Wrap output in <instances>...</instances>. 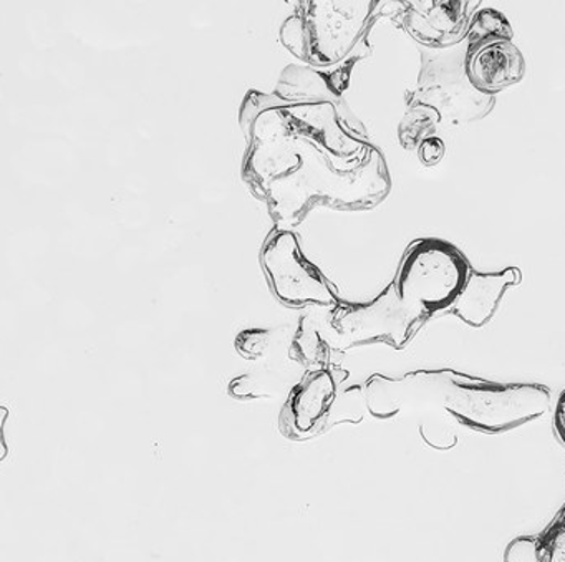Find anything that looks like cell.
<instances>
[{"mask_svg":"<svg viewBox=\"0 0 565 562\" xmlns=\"http://www.w3.org/2000/svg\"><path fill=\"white\" fill-rule=\"evenodd\" d=\"M9 418V410L0 406V463L4 462L9 455L8 442H6L4 428Z\"/></svg>","mask_w":565,"mask_h":562,"instance_id":"7402d4cb","label":"cell"},{"mask_svg":"<svg viewBox=\"0 0 565 562\" xmlns=\"http://www.w3.org/2000/svg\"><path fill=\"white\" fill-rule=\"evenodd\" d=\"M388 15L426 47H449L465 35L466 2H390Z\"/></svg>","mask_w":565,"mask_h":562,"instance_id":"52a82bcc","label":"cell"},{"mask_svg":"<svg viewBox=\"0 0 565 562\" xmlns=\"http://www.w3.org/2000/svg\"><path fill=\"white\" fill-rule=\"evenodd\" d=\"M230 393L239 400H250L259 396L256 382H254L253 377L249 375L237 377V379H234L233 382L230 383Z\"/></svg>","mask_w":565,"mask_h":562,"instance_id":"ffe728a7","label":"cell"},{"mask_svg":"<svg viewBox=\"0 0 565 562\" xmlns=\"http://www.w3.org/2000/svg\"><path fill=\"white\" fill-rule=\"evenodd\" d=\"M428 320L418 310L406 306L395 287L390 286L370 304H339L330 326L345 346L356 347L383 342L399 350Z\"/></svg>","mask_w":565,"mask_h":562,"instance_id":"5b68a950","label":"cell"},{"mask_svg":"<svg viewBox=\"0 0 565 562\" xmlns=\"http://www.w3.org/2000/svg\"><path fill=\"white\" fill-rule=\"evenodd\" d=\"M439 114L435 107H428L425 104L416 102L405 117L398 128L399 144L405 150H415L422 141L429 138L428 135L435 130V125L439 121Z\"/></svg>","mask_w":565,"mask_h":562,"instance_id":"5bb4252c","label":"cell"},{"mask_svg":"<svg viewBox=\"0 0 565 562\" xmlns=\"http://www.w3.org/2000/svg\"><path fill=\"white\" fill-rule=\"evenodd\" d=\"M352 68V65H343L333 71L319 72L290 65L280 75L274 95L284 102H330L337 107L347 108L342 95L349 87Z\"/></svg>","mask_w":565,"mask_h":562,"instance_id":"9c48e42d","label":"cell"},{"mask_svg":"<svg viewBox=\"0 0 565 562\" xmlns=\"http://www.w3.org/2000/svg\"><path fill=\"white\" fill-rule=\"evenodd\" d=\"M542 549L539 536H521L509 542L504 562H541Z\"/></svg>","mask_w":565,"mask_h":562,"instance_id":"e0dca14e","label":"cell"},{"mask_svg":"<svg viewBox=\"0 0 565 562\" xmlns=\"http://www.w3.org/2000/svg\"><path fill=\"white\" fill-rule=\"evenodd\" d=\"M539 539L542 549L541 562H565V506Z\"/></svg>","mask_w":565,"mask_h":562,"instance_id":"2e32d148","label":"cell"},{"mask_svg":"<svg viewBox=\"0 0 565 562\" xmlns=\"http://www.w3.org/2000/svg\"><path fill=\"white\" fill-rule=\"evenodd\" d=\"M554 428L558 439L565 445V390L558 395L557 406H555Z\"/></svg>","mask_w":565,"mask_h":562,"instance_id":"44dd1931","label":"cell"},{"mask_svg":"<svg viewBox=\"0 0 565 562\" xmlns=\"http://www.w3.org/2000/svg\"><path fill=\"white\" fill-rule=\"evenodd\" d=\"M363 405H365V396H363L362 386H352V389L345 390L339 399L335 396L330 405L329 413H327L329 423H359L363 418Z\"/></svg>","mask_w":565,"mask_h":562,"instance_id":"9a60e30c","label":"cell"},{"mask_svg":"<svg viewBox=\"0 0 565 562\" xmlns=\"http://www.w3.org/2000/svg\"><path fill=\"white\" fill-rule=\"evenodd\" d=\"M380 2L306 0L280 29L284 47L313 67L355 65L370 55L369 31L379 15Z\"/></svg>","mask_w":565,"mask_h":562,"instance_id":"3957f363","label":"cell"},{"mask_svg":"<svg viewBox=\"0 0 565 562\" xmlns=\"http://www.w3.org/2000/svg\"><path fill=\"white\" fill-rule=\"evenodd\" d=\"M512 39V29L508 19L501 12L484 9L478 12L469 25L468 32V52L484 47L494 42L509 41Z\"/></svg>","mask_w":565,"mask_h":562,"instance_id":"4fadbf2b","label":"cell"},{"mask_svg":"<svg viewBox=\"0 0 565 562\" xmlns=\"http://www.w3.org/2000/svg\"><path fill=\"white\" fill-rule=\"evenodd\" d=\"M524 59L512 42L502 41L466 52L465 72L469 84L484 94H495L518 84L524 75Z\"/></svg>","mask_w":565,"mask_h":562,"instance_id":"ba28073f","label":"cell"},{"mask_svg":"<svg viewBox=\"0 0 565 562\" xmlns=\"http://www.w3.org/2000/svg\"><path fill=\"white\" fill-rule=\"evenodd\" d=\"M337 396V380L327 369L316 370L294 390L289 416L297 433H310L319 425Z\"/></svg>","mask_w":565,"mask_h":562,"instance_id":"8fae6325","label":"cell"},{"mask_svg":"<svg viewBox=\"0 0 565 562\" xmlns=\"http://www.w3.org/2000/svg\"><path fill=\"white\" fill-rule=\"evenodd\" d=\"M418 157L426 167H435L445 157V144L439 138L429 137L418 147Z\"/></svg>","mask_w":565,"mask_h":562,"instance_id":"d6986e66","label":"cell"},{"mask_svg":"<svg viewBox=\"0 0 565 562\" xmlns=\"http://www.w3.org/2000/svg\"><path fill=\"white\" fill-rule=\"evenodd\" d=\"M290 356L307 367H322L329 362V342H327L316 316H306L300 320Z\"/></svg>","mask_w":565,"mask_h":562,"instance_id":"7c38bea8","label":"cell"},{"mask_svg":"<svg viewBox=\"0 0 565 562\" xmlns=\"http://www.w3.org/2000/svg\"><path fill=\"white\" fill-rule=\"evenodd\" d=\"M239 121L247 138L244 183L280 230L299 226L317 206L372 210L392 190L385 157L349 108L253 91Z\"/></svg>","mask_w":565,"mask_h":562,"instance_id":"6da1fadb","label":"cell"},{"mask_svg":"<svg viewBox=\"0 0 565 562\" xmlns=\"http://www.w3.org/2000/svg\"><path fill=\"white\" fill-rule=\"evenodd\" d=\"M260 263L280 303L292 307L339 306V297L322 273L303 256L299 240L289 230L274 231L267 237Z\"/></svg>","mask_w":565,"mask_h":562,"instance_id":"8992f818","label":"cell"},{"mask_svg":"<svg viewBox=\"0 0 565 562\" xmlns=\"http://www.w3.org/2000/svg\"><path fill=\"white\" fill-rule=\"evenodd\" d=\"M519 280L521 273L515 267H508L501 273H471L451 306L452 314L468 326H486L494 316L505 289Z\"/></svg>","mask_w":565,"mask_h":562,"instance_id":"30bf717a","label":"cell"},{"mask_svg":"<svg viewBox=\"0 0 565 562\" xmlns=\"http://www.w3.org/2000/svg\"><path fill=\"white\" fill-rule=\"evenodd\" d=\"M469 274L468 259L458 247L426 237L406 250L392 286L406 306L429 319L455 304Z\"/></svg>","mask_w":565,"mask_h":562,"instance_id":"277c9868","label":"cell"},{"mask_svg":"<svg viewBox=\"0 0 565 562\" xmlns=\"http://www.w3.org/2000/svg\"><path fill=\"white\" fill-rule=\"evenodd\" d=\"M416 375L419 403H436L479 432H508L551 409V390L539 383L489 382L455 370H419Z\"/></svg>","mask_w":565,"mask_h":562,"instance_id":"7a4b0ae2","label":"cell"},{"mask_svg":"<svg viewBox=\"0 0 565 562\" xmlns=\"http://www.w3.org/2000/svg\"><path fill=\"white\" fill-rule=\"evenodd\" d=\"M270 333L264 329L243 330L236 339V350L246 359H259L269 349Z\"/></svg>","mask_w":565,"mask_h":562,"instance_id":"ac0fdd59","label":"cell"}]
</instances>
